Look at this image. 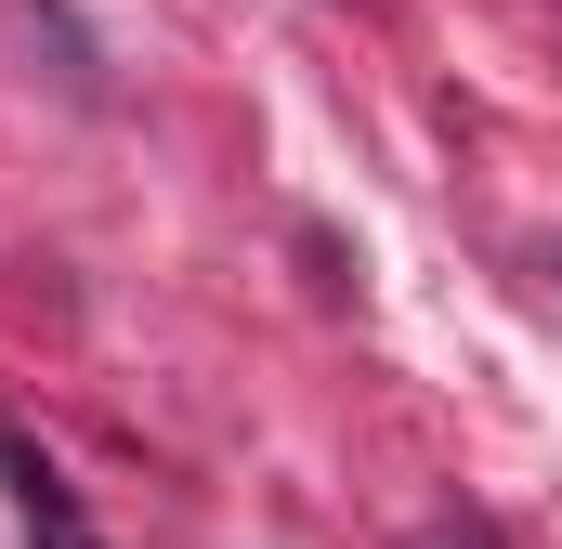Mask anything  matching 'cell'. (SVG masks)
Wrapping results in <instances>:
<instances>
[{"instance_id": "1", "label": "cell", "mask_w": 562, "mask_h": 549, "mask_svg": "<svg viewBox=\"0 0 562 549\" xmlns=\"http://www.w3.org/2000/svg\"><path fill=\"white\" fill-rule=\"evenodd\" d=\"M0 484H13V511H26V549H105L79 524V497H66V471L26 445V432H0Z\"/></svg>"}, {"instance_id": "2", "label": "cell", "mask_w": 562, "mask_h": 549, "mask_svg": "<svg viewBox=\"0 0 562 549\" xmlns=\"http://www.w3.org/2000/svg\"><path fill=\"white\" fill-rule=\"evenodd\" d=\"M13 26H26V40H40V53H53V79H66V92H79V105H105V66H92V40H79V26H66V0H13Z\"/></svg>"}]
</instances>
